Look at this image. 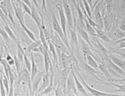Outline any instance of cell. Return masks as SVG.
<instances>
[{
    "instance_id": "cell-26",
    "label": "cell",
    "mask_w": 125,
    "mask_h": 96,
    "mask_svg": "<svg viewBox=\"0 0 125 96\" xmlns=\"http://www.w3.org/2000/svg\"><path fill=\"white\" fill-rule=\"evenodd\" d=\"M4 29H5V31H6L8 36H9L10 38L12 39L14 42H15L16 43H18V38L16 37L15 34L13 33L12 30L11 29V28L8 25H6L5 26H4Z\"/></svg>"
},
{
    "instance_id": "cell-48",
    "label": "cell",
    "mask_w": 125,
    "mask_h": 96,
    "mask_svg": "<svg viewBox=\"0 0 125 96\" xmlns=\"http://www.w3.org/2000/svg\"><path fill=\"white\" fill-rule=\"evenodd\" d=\"M125 41V37L121 39L120 40H118V41H116V43H121L122 42H124Z\"/></svg>"
},
{
    "instance_id": "cell-31",
    "label": "cell",
    "mask_w": 125,
    "mask_h": 96,
    "mask_svg": "<svg viewBox=\"0 0 125 96\" xmlns=\"http://www.w3.org/2000/svg\"><path fill=\"white\" fill-rule=\"evenodd\" d=\"M41 45H42V43L40 41H33V42H32L31 44H30L29 46L27 47V50L29 52H31L32 50H33L34 48L40 46Z\"/></svg>"
},
{
    "instance_id": "cell-46",
    "label": "cell",
    "mask_w": 125,
    "mask_h": 96,
    "mask_svg": "<svg viewBox=\"0 0 125 96\" xmlns=\"http://www.w3.org/2000/svg\"><path fill=\"white\" fill-rule=\"evenodd\" d=\"M88 3L89 4L91 8H92V6H93V0H86Z\"/></svg>"
},
{
    "instance_id": "cell-18",
    "label": "cell",
    "mask_w": 125,
    "mask_h": 96,
    "mask_svg": "<svg viewBox=\"0 0 125 96\" xmlns=\"http://www.w3.org/2000/svg\"><path fill=\"white\" fill-rule=\"evenodd\" d=\"M31 81L34 78L38 73V67L35 61V58L33 57V53L31 52Z\"/></svg>"
},
{
    "instance_id": "cell-37",
    "label": "cell",
    "mask_w": 125,
    "mask_h": 96,
    "mask_svg": "<svg viewBox=\"0 0 125 96\" xmlns=\"http://www.w3.org/2000/svg\"><path fill=\"white\" fill-rule=\"evenodd\" d=\"M0 94H1V96H7L6 91L5 88L4 87L1 78L0 79Z\"/></svg>"
},
{
    "instance_id": "cell-38",
    "label": "cell",
    "mask_w": 125,
    "mask_h": 96,
    "mask_svg": "<svg viewBox=\"0 0 125 96\" xmlns=\"http://www.w3.org/2000/svg\"><path fill=\"white\" fill-rule=\"evenodd\" d=\"M0 17L2 19V21L6 23V25H8V22L9 21V19L8 18L5 13H3V12L2 9L0 8Z\"/></svg>"
},
{
    "instance_id": "cell-27",
    "label": "cell",
    "mask_w": 125,
    "mask_h": 96,
    "mask_svg": "<svg viewBox=\"0 0 125 96\" xmlns=\"http://www.w3.org/2000/svg\"><path fill=\"white\" fill-rule=\"evenodd\" d=\"M98 70H100V71H101V72L104 74V76L107 78H111L110 74L109 73V72H108V70L104 63H102L98 65Z\"/></svg>"
},
{
    "instance_id": "cell-32",
    "label": "cell",
    "mask_w": 125,
    "mask_h": 96,
    "mask_svg": "<svg viewBox=\"0 0 125 96\" xmlns=\"http://www.w3.org/2000/svg\"><path fill=\"white\" fill-rule=\"evenodd\" d=\"M23 59H24V63H25V67L27 68V69L29 71L30 73H31V63L29 59L27 57V55H26V53L24 52L23 53Z\"/></svg>"
},
{
    "instance_id": "cell-55",
    "label": "cell",
    "mask_w": 125,
    "mask_h": 96,
    "mask_svg": "<svg viewBox=\"0 0 125 96\" xmlns=\"http://www.w3.org/2000/svg\"><path fill=\"white\" fill-rule=\"evenodd\" d=\"M0 58H1V56H0Z\"/></svg>"
},
{
    "instance_id": "cell-49",
    "label": "cell",
    "mask_w": 125,
    "mask_h": 96,
    "mask_svg": "<svg viewBox=\"0 0 125 96\" xmlns=\"http://www.w3.org/2000/svg\"><path fill=\"white\" fill-rule=\"evenodd\" d=\"M71 2L72 3H73V5H74V6L76 5V4H77V2L76 1V0H71Z\"/></svg>"
},
{
    "instance_id": "cell-47",
    "label": "cell",
    "mask_w": 125,
    "mask_h": 96,
    "mask_svg": "<svg viewBox=\"0 0 125 96\" xmlns=\"http://www.w3.org/2000/svg\"><path fill=\"white\" fill-rule=\"evenodd\" d=\"M32 3L34 4V5L37 8H39V5H38V3L37 0H32Z\"/></svg>"
},
{
    "instance_id": "cell-25",
    "label": "cell",
    "mask_w": 125,
    "mask_h": 96,
    "mask_svg": "<svg viewBox=\"0 0 125 96\" xmlns=\"http://www.w3.org/2000/svg\"><path fill=\"white\" fill-rule=\"evenodd\" d=\"M20 25H21V27L22 28L23 31L25 32V33L27 34V35L29 36V37L32 40V41H37V39L36 38V37L35 36V35H34L33 33L32 32L31 30L28 29L27 27L25 25V23H20Z\"/></svg>"
},
{
    "instance_id": "cell-13",
    "label": "cell",
    "mask_w": 125,
    "mask_h": 96,
    "mask_svg": "<svg viewBox=\"0 0 125 96\" xmlns=\"http://www.w3.org/2000/svg\"><path fill=\"white\" fill-rule=\"evenodd\" d=\"M31 17L34 21H35V23L37 25V27H40L42 26V19L41 16L40 15V13L36 11L35 6L34 5L33 3H32V7L31 8Z\"/></svg>"
},
{
    "instance_id": "cell-35",
    "label": "cell",
    "mask_w": 125,
    "mask_h": 96,
    "mask_svg": "<svg viewBox=\"0 0 125 96\" xmlns=\"http://www.w3.org/2000/svg\"><path fill=\"white\" fill-rule=\"evenodd\" d=\"M20 5L21 6L24 12L27 13L28 15L31 16V8H30L29 6H28L27 5H26L25 3H24L23 2H22V1L21 2V5Z\"/></svg>"
},
{
    "instance_id": "cell-50",
    "label": "cell",
    "mask_w": 125,
    "mask_h": 96,
    "mask_svg": "<svg viewBox=\"0 0 125 96\" xmlns=\"http://www.w3.org/2000/svg\"><path fill=\"white\" fill-rule=\"evenodd\" d=\"M26 96H30V92H29V89H27V91H26Z\"/></svg>"
},
{
    "instance_id": "cell-12",
    "label": "cell",
    "mask_w": 125,
    "mask_h": 96,
    "mask_svg": "<svg viewBox=\"0 0 125 96\" xmlns=\"http://www.w3.org/2000/svg\"><path fill=\"white\" fill-rule=\"evenodd\" d=\"M50 76L49 73H45L42 76V79L41 81V82L40 83L39 88L37 90V93L39 94L40 93L42 92V91H44L47 87L48 86L50 83Z\"/></svg>"
},
{
    "instance_id": "cell-2",
    "label": "cell",
    "mask_w": 125,
    "mask_h": 96,
    "mask_svg": "<svg viewBox=\"0 0 125 96\" xmlns=\"http://www.w3.org/2000/svg\"><path fill=\"white\" fill-rule=\"evenodd\" d=\"M106 62L104 63L107 68L108 70V72H111L112 74L117 76H121L125 77V72L124 70H122L121 68L118 67L116 65L112 62L109 58H106Z\"/></svg>"
},
{
    "instance_id": "cell-3",
    "label": "cell",
    "mask_w": 125,
    "mask_h": 96,
    "mask_svg": "<svg viewBox=\"0 0 125 96\" xmlns=\"http://www.w3.org/2000/svg\"><path fill=\"white\" fill-rule=\"evenodd\" d=\"M76 73H77V75L78 76V77L80 78L81 81H82V83L84 85V86L86 88V89L88 90V91L90 92L91 94H92V95L94 96H125V95L122 96V95H115V94H111L109 93H104L102 92H101L100 91H98V90L95 89L94 88H92L90 86L87 85V83L86 82V81L83 79V78L81 76L80 74L78 72L77 70H76Z\"/></svg>"
},
{
    "instance_id": "cell-15",
    "label": "cell",
    "mask_w": 125,
    "mask_h": 96,
    "mask_svg": "<svg viewBox=\"0 0 125 96\" xmlns=\"http://www.w3.org/2000/svg\"><path fill=\"white\" fill-rule=\"evenodd\" d=\"M51 76H50V83L48 85L47 88L42 92L38 94V95H47L48 94H49L52 92V91L54 89V81H53V78H54V72L53 71L51 72Z\"/></svg>"
},
{
    "instance_id": "cell-17",
    "label": "cell",
    "mask_w": 125,
    "mask_h": 96,
    "mask_svg": "<svg viewBox=\"0 0 125 96\" xmlns=\"http://www.w3.org/2000/svg\"><path fill=\"white\" fill-rule=\"evenodd\" d=\"M71 73L72 74V75H73V77L74 78L76 88H77V89L78 90V91H79L80 92L81 94H82L83 95H84V96L87 95V93L86 91L85 90V89H84V88L83 86V85H82V83H81V82L79 81V79H78V78L76 76L75 73H74V72L73 69L71 70Z\"/></svg>"
},
{
    "instance_id": "cell-21",
    "label": "cell",
    "mask_w": 125,
    "mask_h": 96,
    "mask_svg": "<svg viewBox=\"0 0 125 96\" xmlns=\"http://www.w3.org/2000/svg\"><path fill=\"white\" fill-rule=\"evenodd\" d=\"M81 42L82 49V52H83V55L84 56L89 55L92 56L94 57V58H95L94 56L91 52V49L89 47L90 46L88 45L83 39H81Z\"/></svg>"
},
{
    "instance_id": "cell-54",
    "label": "cell",
    "mask_w": 125,
    "mask_h": 96,
    "mask_svg": "<svg viewBox=\"0 0 125 96\" xmlns=\"http://www.w3.org/2000/svg\"><path fill=\"white\" fill-rule=\"evenodd\" d=\"M0 96H1V94H0Z\"/></svg>"
},
{
    "instance_id": "cell-19",
    "label": "cell",
    "mask_w": 125,
    "mask_h": 96,
    "mask_svg": "<svg viewBox=\"0 0 125 96\" xmlns=\"http://www.w3.org/2000/svg\"><path fill=\"white\" fill-rule=\"evenodd\" d=\"M109 58L111 60V61L114 64L117 66L118 67L121 68L122 70L125 69V62L122 59L115 56L114 55H111L109 56Z\"/></svg>"
},
{
    "instance_id": "cell-16",
    "label": "cell",
    "mask_w": 125,
    "mask_h": 96,
    "mask_svg": "<svg viewBox=\"0 0 125 96\" xmlns=\"http://www.w3.org/2000/svg\"><path fill=\"white\" fill-rule=\"evenodd\" d=\"M76 30L77 31L78 33L80 34V35L81 36V37L82 39H83L84 41L90 46V47H93V45H92V43H91L90 42L89 36L88 35V34L86 32V31H84L82 28H81L78 25H76Z\"/></svg>"
},
{
    "instance_id": "cell-42",
    "label": "cell",
    "mask_w": 125,
    "mask_h": 96,
    "mask_svg": "<svg viewBox=\"0 0 125 96\" xmlns=\"http://www.w3.org/2000/svg\"><path fill=\"white\" fill-rule=\"evenodd\" d=\"M24 3H25L26 5H27L29 6L31 8L32 7V3L31 2V1H30V0H21Z\"/></svg>"
},
{
    "instance_id": "cell-30",
    "label": "cell",
    "mask_w": 125,
    "mask_h": 96,
    "mask_svg": "<svg viewBox=\"0 0 125 96\" xmlns=\"http://www.w3.org/2000/svg\"><path fill=\"white\" fill-rule=\"evenodd\" d=\"M86 28L88 33L93 36H97L95 29L88 23L87 20H86Z\"/></svg>"
},
{
    "instance_id": "cell-36",
    "label": "cell",
    "mask_w": 125,
    "mask_h": 96,
    "mask_svg": "<svg viewBox=\"0 0 125 96\" xmlns=\"http://www.w3.org/2000/svg\"><path fill=\"white\" fill-rule=\"evenodd\" d=\"M5 59L10 66H12L15 65V59H14V58H13L12 56H11L9 53L7 54Z\"/></svg>"
},
{
    "instance_id": "cell-8",
    "label": "cell",
    "mask_w": 125,
    "mask_h": 96,
    "mask_svg": "<svg viewBox=\"0 0 125 96\" xmlns=\"http://www.w3.org/2000/svg\"><path fill=\"white\" fill-rule=\"evenodd\" d=\"M48 49H46L44 48L43 55V60H44V67H45V73H49V72L53 71V67H52V62L50 59L49 54H48Z\"/></svg>"
},
{
    "instance_id": "cell-24",
    "label": "cell",
    "mask_w": 125,
    "mask_h": 96,
    "mask_svg": "<svg viewBox=\"0 0 125 96\" xmlns=\"http://www.w3.org/2000/svg\"><path fill=\"white\" fill-rule=\"evenodd\" d=\"M95 30L97 34V37H98L101 39H102L103 41L107 42H110L111 41V38L108 36L107 33L103 31L102 29H95Z\"/></svg>"
},
{
    "instance_id": "cell-34",
    "label": "cell",
    "mask_w": 125,
    "mask_h": 96,
    "mask_svg": "<svg viewBox=\"0 0 125 96\" xmlns=\"http://www.w3.org/2000/svg\"><path fill=\"white\" fill-rule=\"evenodd\" d=\"M82 2H83L84 9L86 10V11L88 16H89L91 19H92V12L91 10V7L90 6L89 4L87 2L86 0H82Z\"/></svg>"
},
{
    "instance_id": "cell-20",
    "label": "cell",
    "mask_w": 125,
    "mask_h": 96,
    "mask_svg": "<svg viewBox=\"0 0 125 96\" xmlns=\"http://www.w3.org/2000/svg\"><path fill=\"white\" fill-rule=\"evenodd\" d=\"M47 43H48V48L50 49V51L51 52L52 55H53V59L54 61H55V62L56 64V65H58V55H57V51H56L55 46L54 45V44L52 43V42L51 41V40L48 41Z\"/></svg>"
},
{
    "instance_id": "cell-5",
    "label": "cell",
    "mask_w": 125,
    "mask_h": 96,
    "mask_svg": "<svg viewBox=\"0 0 125 96\" xmlns=\"http://www.w3.org/2000/svg\"><path fill=\"white\" fill-rule=\"evenodd\" d=\"M73 54L69 56L66 55V53L61 52L59 56L58 57V65L62 69L68 67L72 61Z\"/></svg>"
},
{
    "instance_id": "cell-22",
    "label": "cell",
    "mask_w": 125,
    "mask_h": 96,
    "mask_svg": "<svg viewBox=\"0 0 125 96\" xmlns=\"http://www.w3.org/2000/svg\"><path fill=\"white\" fill-rule=\"evenodd\" d=\"M86 56V60L87 61V63L88 64V65H90L91 67L94 68V69L96 70H98V63H97L96 60L94 59V58L92 56L87 55L85 56Z\"/></svg>"
},
{
    "instance_id": "cell-33",
    "label": "cell",
    "mask_w": 125,
    "mask_h": 96,
    "mask_svg": "<svg viewBox=\"0 0 125 96\" xmlns=\"http://www.w3.org/2000/svg\"><path fill=\"white\" fill-rule=\"evenodd\" d=\"M0 35L2 37L3 39L6 42H9L10 41V38L9 36H8L6 31H5L4 27L0 26Z\"/></svg>"
},
{
    "instance_id": "cell-6",
    "label": "cell",
    "mask_w": 125,
    "mask_h": 96,
    "mask_svg": "<svg viewBox=\"0 0 125 96\" xmlns=\"http://www.w3.org/2000/svg\"><path fill=\"white\" fill-rule=\"evenodd\" d=\"M56 7L58 11L60 16V23H61V26L62 29V31L64 33V35L65 37L67 38V31H66V26H67V19H66L65 14L64 12V10L63 6L61 3L58 4L56 5Z\"/></svg>"
},
{
    "instance_id": "cell-11",
    "label": "cell",
    "mask_w": 125,
    "mask_h": 96,
    "mask_svg": "<svg viewBox=\"0 0 125 96\" xmlns=\"http://www.w3.org/2000/svg\"><path fill=\"white\" fill-rule=\"evenodd\" d=\"M66 90H67L68 93H70L71 91H72L73 92L74 94L78 96L77 93V88H76L75 82H74V78L71 73V71L68 76L67 82H66Z\"/></svg>"
},
{
    "instance_id": "cell-43",
    "label": "cell",
    "mask_w": 125,
    "mask_h": 96,
    "mask_svg": "<svg viewBox=\"0 0 125 96\" xmlns=\"http://www.w3.org/2000/svg\"><path fill=\"white\" fill-rule=\"evenodd\" d=\"M111 82H125V78L122 79H114L111 80Z\"/></svg>"
},
{
    "instance_id": "cell-9",
    "label": "cell",
    "mask_w": 125,
    "mask_h": 96,
    "mask_svg": "<svg viewBox=\"0 0 125 96\" xmlns=\"http://www.w3.org/2000/svg\"><path fill=\"white\" fill-rule=\"evenodd\" d=\"M80 62L81 66L82 68H83L87 73L90 74L91 76L94 77V78L100 80L99 78H98L97 75L98 73H101L100 72H98L97 70L94 69V68L91 67L90 65H88V64L86 62H84L83 61H82V60H80Z\"/></svg>"
},
{
    "instance_id": "cell-10",
    "label": "cell",
    "mask_w": 125,
    "mask_h": 96,
    "mask_svg": "<svg viewBox=\"0 0 125 96\" xmlns=\"http://www.w3.org/2000/svg\"><path fill=\"white\" fill-rule=\"evenodd\" d=\"M110 38L118 41L125 37V31L120 29H113L111 31L106 33Z\"/></svg>"
},
{
    "instance_id": "cell-44",
    "label": "cell",
    "mask_w": 125,
    "mask_h": 96,
    "mask_svg": "<svg viewBox=\"0 0 125 96\" xmlns=\"http://www.w3.org/2000/svg\"><path fill=\"white\" fill-rule=\"evenodd\" d=\"M120 43V46H119L118 49H121V48H122L125 47V41L122 42H121Z\"/></svg>"
},
{
    "instance_id": "cell-51",
    "label": "cell",
    "mask_w": 125,
    "mask_h": 96,
    "mask_svg": "<svg viewBox=\"0 0 125 96\" xmlns=\"http://www.w3.org/2000/svg\"><path fill=\"white\" fill-rule=\"evenodd\" d=\"M0 79H1V72H0Z\"/></svg>"
},
{
    "instance_id": "cell-52",
    "label": "cell",
    "mask_w": 125,
    "mask_h": 96,
    "mask_svg": "<svg viewBox=\"0 0 125 96\" xmlns=\"http://www.w3.org/2000/svg\"><path fill=\"white\" fill-rule=\"evenodd\" d=\"M38 96H43V95H38Z\"/></svg>"
},
{
    "instance_id": "cell-7",
    "label": "cell",
    "mask_w": 125,
    "mask_h": 96,
    "mask_svg": "<svg viewBox=\"0 0 125 96\" xmlns=\"http://www.w3.org/2000/svg\"><path fill=\"white\" fill-rule=\"evenodd\" d=\"M11 3L13 7L14 12L16 18L19 20V23H25V12L22 8L21 6L18 3L16 0H11Z\"/></svg>"
},
{
    "instance_id": "cell-14",
    "label": "cell",
    "mask_w": 125,
    "mask_h": 96,
    "mask_svg": "<svg viewBox=\"0 0 125 96\" xmlns=\"http://www.w3.org/2000/svg\"><path fill=\"white\" fill-rule=\"evenodd\" d=\"M76 20L74 18V27L73 29H69L71 33V45L73 46V45L75 46L77 48V50H78V39H77V34L76 32Z\"/></svg>"
},
{
    "instance_id": "cell-41",
    "label": "cell",
    "mask_w": 125,
    "mask_h": 96,
    "mask_svg": "<svg viewBox=\"0 0 125 96\" xmlns=\"http://www.w3.org/2000/svg\"><path fill=\"white\" fill-rule=\"evenodd\" d=\"M119 29L122 30V31H125V19L122 22L121 25L120 27H119Z\"/></svg>"
},
{
    "instance_id": "cell-4",
    "label": "cell",
    "mask_w": 125,
    "mask_h": 96,
    "mask_svg": "<svg viewBox=\"0 0 125 96\" xmlns=\"http://www.w3.org/2000/svg\"><path fill=\"white\" fill-rule=\"evenodd\" d=\"M62 6L63 8L64 12L65 14L67 22L68 25L69 29H73L74 27V19L72 18L71 10L70 9V6L68 3L67 0H62Z\"/></svg>"
},
{
    "instance_id": "cell-53",
    "label": "cell",
    "mask_w": 125,
    "mask_h": 96,
    "mask_svg": "<svg viewBox=\"0 0 125 96\" xmlns=\"http://www.w3.org/2000/svg\"><path fill=\"white\" fill-rule=\"evenodd\" d=\"M23 96H26V93H25V94H24V95H23Z\"/></svg>"
},
{
    "instance_id": "cell-23",
    "label": "cell",
    "mask_w": 125,
    "mask_h": 96,
    "mask_svg": "<svg viewBox=\"0 0 125 96\" xmlns=\"http://www.w3.org/2000/svg\"><path fill=\"white\" fill-rule=\"evenodd\" d=\"M94 14H95L96 20L97 22L96 23L98 26V29L102 30L103 26H104V24H103V21H102L101 15L99 9H98V7L97 8V9L95 10V11H94Z\"/></svg>"
},
{
    "instance_id": "cell-28",
    "label": "cell",
    "mask_w": 125,
    "mask_h": 96,
    "mask_svg": "<svg viewBox=\"0 0 125 96\" xmlns=\"http://www.w3.org/2000/svg\"><path fill=\"white\" fill-rule=\"evenodd\" d=\"M75 7H76V11H77V12L80 24L82 25V26L84 27V22H83L84 15H83V12H82L81 9L80 5H79V3H78V2L77 0V4H76V5L75 6Z\"/></svg>"
},
{
    "instance_id": "cell-1",
    "label": "cell",
    "mask_w": 125,
    "mask_h": 96,
    "mask_svg": "<svg viewBox=\"0 0 125 96\" xmlns=\"http://www.w3.org/2000/svg\"><path fill=\"white\" fill-rule=\"evenodd\" d=\"M52 27H53V29H54L56 33H57L59 37H60V38L61 39L62 41L63 42V43L66 45V46L67 47V48L70 51H71V49L70 48L69 43L68 42L67 39L64 36V33L63 32V31H62V29L61 26V25H60L59 22H58V20L57 17H56V15L55 13H53V12H52Z\"/></svg>"
},
{
    "instance_id": "cell-29",
    "label": "cell",
    "mask_w": 125,
    "mask_h": 96,
    "mask_svg": "<svg viewBox=\"0 0 125 96\" xmlns=\"http://www.w3.org/2000/svg\"><path fill=\"white\" fill-rule=\"evenodd\" d=\"M107 84H109L110 85L114 86L118 88L117 89L115 90L114 92H122L125 93V84L124 85H118L111 82L107 83Z\"/></svg>"
},
{
    "instance_id": "cell-39",
    "label": "cell",
    "mask_w": 125,
    "mask_h": 96,
    "mask_svg": "<svg viewBox=\"0 0 125 96\" xmlns=\"http://www.w3.org/2000/svg\"><path fill=\"white\" fill-rule=\"evenodd\" d=\"M96 47L100 49V50L101 51L103 52L104 53H106V49H105V48H104V46H103V45L102 44H101L100 42L99 41H98V40H96Z\"/></svg>"
},
{
    "instance_id": "cell-40",
    "label": "cell",
    "mask_w": 125,
    "mask_h": 96,
    "mask_svg": "<svg viewBox=\"0 0 125 96\" xmlns=\"http://www.w3.org/2000/svg\"><path fill=\"white\" fill-rule=\"evenodd\" d=\"M42 11L45 12L47 13V9H46V0H42Z\"/></svg>"
},
{
    "instance_id": "cell-45",
    "label": "cell",
    "mask_w": 125,
    "mask_h": 96,
    "mask_svg": "<svg viewBox=\"0 0 125 96\" xmlns=\"http://www.w3.org/2000/svg\"><path fill=\"white\" fill-rule=\"evenodd\" d=\"M120 2L122 7H123V9H124L125 8V0H120Z\"/></svg>"
}]
</instances>
